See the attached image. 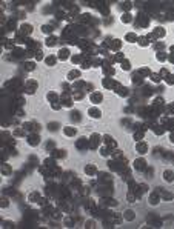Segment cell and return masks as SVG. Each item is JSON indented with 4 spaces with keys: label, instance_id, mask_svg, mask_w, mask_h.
Listing matches in <instances>:
<instances>
[{
    "label": "cell",
    "instance_id": "1",
    "mask_svg": "<svg viewBox=\"0 0 174 229\" xmlns=\"http://www.w3.org/2000/svg\"><path fill=\"white\" fill-rule=\"evenodd\" d=\"M103 139V135H100V134H97V132H92L91 135H89V148L91 149H99L100 148V145H102V140Z\"/></svg>",
    "mask_w": 174,
    "mask_h": 229
},
{
    "label": "cell",
    "instance_id": "2",
    "mask_svg": "<svg viewBox=\"0 0 174 229\" xmlns=\"http://www.w3.org/2000/svg\"><path fill=\"white\" fill-rule=\"evenodd\" d=\"M88 99H89V102L92 103V105H94V106H97L99 103H102V100H103V95H102V92H100V91H92V92H89Z\"/></svg>",
    "mask_w": 174,
    "mask_h": 229
},
{
    "label": "cell",
    "instance_id": "3",
    "mask_svg": "<svg viewBox=\"0 0 174 229\" xmlns=\"http://www.w3.org/2000/svg\"><path fill=\"white\" fill-rule=\"evenodd\" d=\"M103 145H106L111 151L117 148V141L114 140V137H113V135H110V134H105V135H103Z\"/></svg>",
    "mask_w": 174,
    "mask_h": 229
},
{
    "label": "cell",
    "instance_id": "4",
    "mask_svg": "<svg viewBox=\"0 0 174 229\" xmlns=\"http://www.w3.org/2000/svg\"><path fill=\"white\" fill-rule=\"evenodd\" d=\"M19 34H22L23 37H29L32 34V25L29 23H22L19 28Z\"/></svg>",
    "mask_w": 174,
    "mask_h": 229
},
{
    "label": "cell",
    "instance_id": "5",
    "mask_svg": "<svg viewBox=\"0 0 174 229\" xmlns=\"http://www.w3.org/2000/svg\"><path fill=\"white\" fill-rule=\"evenodd\" d=\"M133 168L136 171H145L146 169V160L143 157H139V159H136L134 163H133Z\"/></svg>",
    "mask_w": 174,
    "mask_h": 229
},
{
    "label": "cell",
    "instance_id": "6",
    "mask_svg": "<svg viewBox=\"0 0 174 229\" xmlns=\"http://www.w3.org/2000/svg\"><path fill=\"white\" fill-rule=\"evenodd\" d=\"M136 151H137L140 155H145L146 152H148V143H146L145 140L137 141V143H136Z\"/></svg>",
    "mask_w": 174,
    "mask_h": 229
},
{
    "label": "cell",
    "instance_id": "7",
    "mask_svg": "<svg viewBox=\"0 0 174 229\" xmlns=\"http://www.w3.org/2000/svg\"><path fill=\"white\" fill-rule=\"evenodd\" d=\"M26 140H28L29 146H37L40 143V135H39V132H31L28 137H26Z\"/></svg>",
    "mask_w": 174,
    "mask_h": 229
},
{
    "label": "cell",
    "instance_id": "8",
    "mask_svg": "<svg viewBox=\"0 0 174 229\" xmlns=\"http://www.w3.org/2000/svg\"><path fill=\"white\" fill-rule=\"evenodd\" d=\"M88 116H89L91 118H94V120L100 118V117H102V111H100V108H97V106L92 105L91 108H88Z\"/></svg>",
    "mask_w": 174,
    "mask_h": 229
},
{
    "label": "cell",
    "instance_id": "9",
    "mask_svg": "<svg viewBox=\"0 0 174 229\" xmlns=\"http://www.w3.org/2000/svg\"><path fill=\"white\" fill-rule=\"evenodd\" d=\"M57 58L60 60V62H66L68 58H71L68 48H60V49H59V52H57Z\"/></svg>",
    "mask_w": 174,
    "mask_h": 229
},
{
    "label": "cell",
    "instance_id": "10",
    "mask_svg": "<svg viewBox=\"0 0 174 229\" xmlns=\"http://www.w3.org/2000/svg\"><path fill=\"white\" fill-rule=\"evenodd\" d=\"M37 88V81L36 80H26V85H25V92L26 94H34Z\"/></svg>",
    "mask_w": 174,
    "mask_h": 229
},
{
    "label": "cell",
    "instance_id": "11",
    "mask_svg": "<svg viewBox=\"0 0 174 229\" xmlns=\"http://www.w3.org/2000/svg\"><path fill=\"white\" fill-rule=\"evenodd\" d=\"M102 85H103V88H106V89H116L119 83L113 81V79H110V77H105L102 80Z\"/></svg>",
    "mask_w": 174,
    "mask_h": 229
},
{
    "label": "cell",
    "instance_id": "12",
    "mask_svg": "<svg viewBox=\"0 0 174 229\" xmlns=\"http://www.w3.org/2000/svg\"><path fill=\"white\" fill-rule=\"evenodd\" d=\"M75 148L77 149H88L89 148V140L85 137H80L77 141H75Z\"/></svg>",
    "mask_w": 174,
    "mask_h": 229
},
{
    "label": "cell",
    "instance_id": "13",
    "mask_svg": "<svg viewBox=\"0 0 174 229\" xmlns=\"http://www.w3.org/2000/svg\"><path fill=\"white\" fill-rule=\"evenodd\" d=\"M80 75H82V72H80L79 69H73V71H69L68 72L66 79L69 81H77V80H80Z\"/></svg>",
    "mask_w": 174,
    "mask_h": 229
},
{
    "label": "cell",
    "instance_id": "14",
    "mask_svg": "<svg viewBox=\"0 0 174 229\" xmlns=\"http://www.w3.org/2000/svg\"><path fill=\"white\" fill-rule=\"evenodd\" d=\"M160 200H162V197H160L159 192H151L150 197H148V203H151L153 206H156V205H159Z\"/></svg>",
    "mask_w": 174,
    "mask_h": 229
},
{
    "label": "cell",
    "instance_id": "15",
    "mask_svg": "<svg viewBox=\"0 0 174 229\" xmlns=\"http://www.w3.org/2000/svg\"><path fill=\"white\" fill-rule=\"evenodd\" d=\"M63 135H66V137H75V134H77V128L74 126H65L62 129Z\"/></svg>",
    "mask_w": 174,
    "mask_h": 229
},
{
    "label": "cell",
    "instance_id": "16",
    "mask_svg": "<svg viewBox=\"0 0 174 229\" xmlns=\"http://www.w3.org/2000/svg\"><path fill=\"white\" fill-rule=\"evenodd\" d=\"M83 171H85V174H86L88 177H92V175H96V174H97V168H96V165L89 163V165H86V166H85V169H83Z\"/></svg>",
    "mask_w": 174,
    "mask_h": 229
},
{
    "label": "cell",
    "instance_id": "17",
    "mask_svg": "<svg viewBox=\"0 0 174 229\" xmlns=\"http://www.w3.org/2000/svg\"><path fill=\"white\" fill-rule=\"evenodd\" d=\"M120 22H122V23H125V25L133 23V22H134L133 14H131V13H123V14L120 15Z\"/></svg>",
    "mask_w": 174,
    "mask_h": 229
},
{
    "label": "cell",
    "instance_id": "18",
    "mask_svg": "<svg viewBox=\"0 0 174 229\" xmlns=\"http://www.w3.org/2000/svg\"><path fill=\"white\" fill-rule=\"evenodd\" d=\"M162 175H164V180H165L166 183H173V182H174V171H171V169H165Z\"/></svg>",
    "mask_w": 174,
    "mask_h": 229
},
{
    "label": "cell",
    "instance_id": "19",
    "mask_svg": "<svg viewBox=\"0 0 174 229\" xmlns=\"http://www.w3.org/2000/svg\"><path fill=\"white\" fill-rule=\"evenodd\" d=\"M57 60H59V58H57V56H46L43 62H45L46 66H50V68H51V66H56Z\"/></svg>",
    "mask_w": 174,
    "mask_h": 229
},
{
    "label": "cell",
    "instance_id": "20",
    "mask_svg": "<svg viewBox=\"0 0 174 229\" xmlns=\"http://www.w3.org/2000/svg\"><path fill=\"white\" fill-rule=\"evenodd\" d=\"M137 40H139V37H137L136 32H126V34H125V42H128V43H137Z\"/></svg>",
    "mask_w": 174,
    "mask_h": 229
},
{
    "label": "cell",
    "instance_id": "21",
    "mask_svg": "<svg viewBox=\"0 0 174 229\" xmlns=\"http://www.w3.org/2000/svg\"><path fill=\"white\" fill-rule=\"evenodd\" d=\"M116 92H117V95H119V97H126V95L129 94V89H128V88H125V86H122V85H117Z\"/></svg>",
    "mask_w": 174,
    "mask_h": 229
},
{
    "label": "cell",
    "instance_id": "22",
    "mask_svg": "<svg viewBox=\"0 0 174 229\" xmlns=\"http://www.w3.org/2000/svg\"><path fill=\"white\" fill-rule=\"evenodd\" d=\"M56 45H57V37L56 35H48L46 40H45V46L52 48V46H56Z\"/></svg>",
    "mask_w": 174,
    "mask_h": 229
},
{
    "label": "cell",
    "instance_id": "23",
    "mask_svg": "<svg viewBox=\"0 0 174 229\" xmlns=\"http://www.w3.org/2000/svg\"><path fill=\"white\" fill-rule=\"evenodd\" d=\"M42 32L43 34H46V35H52V32H54V26L51 23H45V25H42Z\"/></svg>",
    "mask_w": 174,
    "mask_h": 229
},
{
    "label": "cell",
    "instance_id": "24",
    "mask_svg": "<svg viewBox=\"0 0 174 229\" xmlns=\"http://www.w3.org/2000/svg\"><path fill=\"white\" fill-rule=\"evenodd\" d=\"M39 200H40L39 191H34V192H31L28 195V201H29V203H39Z\"/></svg>",
    "mask_w": 174,
    "mask_h": 229
},
{
    "label": "cell",
    "instance_id": "25",
    "mask_svg": "<svg viewBox=\"0 0 174 229\" xmlns=\"http://www.w3.org/2000/svg\"><path fill=\"white\" fill-rule=\"evenodd\" d=\"M153 34L156 35L157 40H160L162 37H165V28H160V26H157V28L153 29Z\"/></svg>",
    "mask_w": 174,
    "mask_h": 229
},
{
    "label": "cell",
    "instance_id": "26",
    "mask_svg": "<svg viewBox=\"0 0 174 229\" xmlns=\"http://www.w3.org/2000/svg\"><path fill=\"white\" fill-rule=\"evenodd\" d=\"M123 220H126V221H133L134 219H136V215H134V211H131V209H126L123 212Z\"/></svg>",
    "mask_w": 174,
    "mask_h": 229
},
{
    "label": "cell",
    "instance_id": "27",
    "mask_svg": "<svg viewBox=\"0 0 174 229\" xmlns=\"http://www.w3.org/2000/svg\"><path fill=\"white\" fill-rule=\"evenodd\" d=\"M99 154H100L102 157H110V155H111V149L108 148L106 145H102L100 148H99Z\"/></svg>",
    "mask_w": 174,
    "mask_h": 229
},
{
    "label": "cell",
    "instance_id": "28",
    "mask_svg": "<svg viewBox=\"0 0 174 229\" xmlns=\"http://www.w3.org/2000/svg\"><path fill=\"white\" fill-rule=\"evenodd\" d=\"M120 48H122V42L119 40V39H114L113 43H111V49L116 51V52H119V49H120Z\"/></svg>",
    "mask_w": 174,
    "mask_h": 229
},
{
    "label": "cell",
    "instance_id": "29",
    "mask_svg": "<svg viewBox=\"0 0 174 229\" xmlns=\"http://www.w3.org/2000/svg\"><path fill=\"white\" fill-rule=\"evenodd\" d=\"M137 43H139V45L142 46V48H146V46H150V45H151V42L148 40V37H146V35H145V37H139Z\"/></svg>",
    "mask_w": 174,
    "mask_h": 229
},
{
    "label": "cell",
    "instance_id": "30",
    "mask_svg": "<svg viewBox=\"0 0 174 229\" xmlns=\"http://www.w3.org/2000/svg\"><path fill=\"white\" fill-rule=\"evenodd\" d=\"M65 152H66V151H62V149L51 151V157H54V159H60V157H65V155H66Z\"/></svg>",
    "mask_w": 174,
    "mask_h": 229
},
{
    "label": "cell",
    "instance_id": "31",
    "mask_svg": "<svg viewBox=\"0 0 174 229\" xmlns=\"http://www.w3.org/2000/svg\"><path fill=\"white\" fill-rule=\"evenodd\" d=\"M46 99H48V102H50V103H54V102H59V95L56 94V92H48Z\"/></svg>",
    "mask_w": 174,
    "mask_h": 229
},
{
    "label": "cell",
    "instance_id": "32",
    "mask_svg": "<svg viewBox=\"0 0 174 229\" xmlns=\"http://www.w3.org/2000/svg\"><path fill=\"white\" fill-rule=\"evenodd\" d=\"M137 74L142 75V77H150V75H151V71H150L148 68H139V69H137Z\"/></svg>",
    "mask_w": 174,
    "mask_h": 229
},
{
    "label": "cell",
    "instance_id": "33",
    "mask_svg": "<svg viewBox=\"0 0 174 229\" xmlns=\"http://www.w3.org/2000/svg\"><path fill=\"white\" fill-rule=\"evenodd\" d=\"M103 74H105V77H113L114 74H116V71H114V68H103Z\"/></svg>",
    "mask_w": 174,
    "mask_h": 229
},
{
    "label": "cell",
    "instance_id": "34",
    "mask_svg": "<svg viewBox=\"0 0 174 229\" xmlns=\"http://www.w3.org/2000/svg\"><path fill=\"white\" fill-rule=\"evenodd\" d=\"M34 69H36V62H26L25 63V71L31 72V71H34Z\"/></svg>",
    "mask_w": 174,
    "mask_h": 229
},
{
    "label": "cell",
    "instance_id": "35",
    "mask_svg": "<svg viewBox=\"0 0 174 229\" xmlns=\"http://www.w3.org/2000/svg\"><path fill=\"white\" fill-rule=\"evenodd\" d=\"M156 58H157V62H166L168 60L165 52H156Z\"/></svg>",
    "mask_w": 174,
    "mask_h": 229
},
{
    "label": "cell",
    "instance_id": "36",
    "mask_svg": "<svg viewBox=\"0 0 174 229\" xmlns=\"http://www.w3.org/2000/svg\"><path fill=\"white\" fill-rule=\"evenodd\" d=\"M34 60L36 62H42V60H45V56H43V52L40 49L34 52Z\"/></svg>",
    "mask_w": 174,
    "mask_h": 229
},
{
    "label": "cell",
    "instance_id": "37",
    "mask_svg": "<svg viewBox=\"0 0 174 229\" xmlns=\"http://www.w3.org/2000/svg\"><path fill=\"white\" fill-rule=\"evenodd\" d=\"M143 132H145V131H142V129H140V131H137V132H134V134H133L134 140H136V141H140V140L143 139Z\"/></svg>",
    "mask_w": 174,
    "mask_h": 229
},
{
    "label": "cell",
    "instance_id": "38",
    "mask_svg": "<svg viewBox=\"0 0 174 229\" xmlns=\"http://www.w3.org/2000/svg\"><path fill=\"white\" fill-rule=\"evenodd\" d=\"M120 65H122V69H123V71H131V63H129V60L125 58Z\"/></svg>",
    "mask_w": 174,
    "mask_h": 229
},
{
    "label": "cell",
    "instance_id": "39",
    "mask_svg": "<svg viewBox=\"0 0 174 229\" xmlns=\"http://www.w3.org/2000/svg\"><path fill=\"white\" fill-rule=\"evenodd\" d=\"M25 132H26V131L23 128H17V129L14 131V135H15V137H23V135H26Z\"/></svg>",
    "mask_w": 174,
    "mask_h": 229
},
{
    "label": "cell",
    "instance_id": "40",
    "mask_svg": "<svg viewBox=\"0 0 174 229\" xmlns=\"http://www.w3.org/2000/svg\"><path fill=\"white\" fill-rule=\"evenodd\" d=\"M142 79H143L142 75H139V74H133V79H131V80H133V83H137V85H139V83H142Z\"/></svg>",
    "mask_w": 174,
    "mask_h": 229
},
{
    "label": "cell",
    "instance_id": "41",
    "mask_svg": "<svg viewBox=\"0 0 174 229\" xmlns=\"http://www.w3.org/2000/svg\"><path fill=\"white\" fill-rule=\"evenodd\" d=\"M9 172H11V166H9V165H6V163H3V165H2V174L8 175Z\"/></svg>",
    "mask_w": 174,
    "mask_h": 229
},
{
    "label": "cell",
    "instance_id": "42",
    "mask_svg": "<svg viewBox=\"0 0 174 229\" xmlns=\"http://www.w3.org/2000/svg\"><path fill=\"white\" fill-rule=\"evenodd\" d=\"M50 105H51V108H52L54 111H59L60 108H63L62 103H60V100H59V102H54V103H50Z\"/></svg>",
    "mask_w": 174,
    "mask_h": 229
},
{
    "label": "cell",
    "instance_id": "43",
    "mask_svg": "<svg viewBox=\"0 0 174 229\" xmlns=\"http://www.w3.org/2000/svg\"><path fill=\"white\" fill-rule=\"evenodd\" d=\"M120 8L125 11V13H128V11L131 9V3H129V2H126V3H120Z\"/></svg>",
    "mask_w": 174,
    "mask_h": 229
},
{
    "label": "cell",
    "instance_id": "44",
    "mask_svg": "<svg viewBox=\"0 0 174 229\" xmlns=\"http://www.w3.org/2000/svg\"><path fill=\"white\" fill-rule=\"evenodd\" d=\"M150 77H151V80H153L154 83H159V81H160V79H162V77H160V74H151Z\"/></svg>",
    "mask_w": 174,
    "mask_h": 229
},
{
    "label": "cell",
    "instance_id": "45",
    "mask_svg": "<svg viewBox=\"0 0 174 229\" xmlns=\"http://www.w3.org/2000/svg\"><path fill=\"white\" fill-rule=\"evenodd\" d=\"M8 205H9V200L6 197H3L2 200H0V206H2V208H8Z\"/></svg>",
    "mask_w": 174,
    "mask_h": 229
},
{
    "label": "cell",
    "instance_id": "46",
    "mask_svg": "<svg viewBox=\"0 0 174 229\" xmlns=\"http://www.w3.org/2000/svg\"><path fill=\"white\" fill-rule=\"evenodd\" d=\"M85 228H96V221L94 220H88L85 223Z\"/></svg>",
    "mask_w": 174,
    "mask_h": 229
},
{
    "label": "cell",
    "instance_id": "47",
    "mask_svg": "<svg viewBox=\"0 0 174 229\" xmlns=\"http://www.w3.org/2000/svg\"><path fill=\"white\" fill-rule=\"evenodd\" d=\"M65 225H66L68 228H71L73 226V220L71 219H65Z\"/></svg>",
    "mask_w": 174,
    "mask_h": 229
},
{
    "label": "cell",
    "instance_id": "48",
    "mask_svg": "<svg viewBox=\"0 0 174 229\" xmlns=\"http://www.w3.org/2000/svg\"><path fill=\"white\" fill-rule=\"evenodd\" d=\"M139 188H140V191H142V192H146V191H148V186H146V184H139Z\"/></svg>",
    "mask_w": 174,
    "mask_h": 229
},
{
    "label": "cell",
    "instance_id": "49",
    "mask_svg": "<svg viewBox=\"0 0 174 229\" xmlns=\"http://www.w3.org/2000/svg\"><path fill=\"white\" fill-rule=\"evenodd\" d=\"M5 225H6V226H5V228H11V226L14 225V223H13V221H5Z\"/></svg>",
    "mask_w": 174,
    "mask_h": 229
},
{
    "label": "cell",
    "instance_id": "50",
    "mask_svg": "<svg viewBox=\"0 0 174 229\" xmlns=\"http://www.w3.org/2000/svg\"><path fill=\"white\" fill-rule=\"evenodd\" d=\"M170 141H171V143H174V132L170 134Z\"/></svg>",
    "mask_w": 174,
    "mask_h": 229
},
{
    "label": "cell",
    "instance_id": "51",
    "mask_svg": "<svg viewBox=\"0 0 174 229\" xmlns=\"http://www.w3.org/2000/svg\"><path fill=\"white\" fill-rule=\"evenodd\" d=\"M17 117H23V111H22V109L17 111Z\"/></svg>",
    "mask_w": 174,
    "mask_h": 229
},
{
    "label": "cell",
    "instance_id": "52",
    "mask_svg": "<svg viewBox=\"0 0 174 229\" xmlns=\"http://www.w3.org/2000/svg\"><path fill=\"white\" fill-rule=\"evenodd\" d=\"M170 51H171V52H174V45H173V46H170Z\"/></svg>",
    "mask_w": 174,
    "mask_h": 229
}]
</instances>
